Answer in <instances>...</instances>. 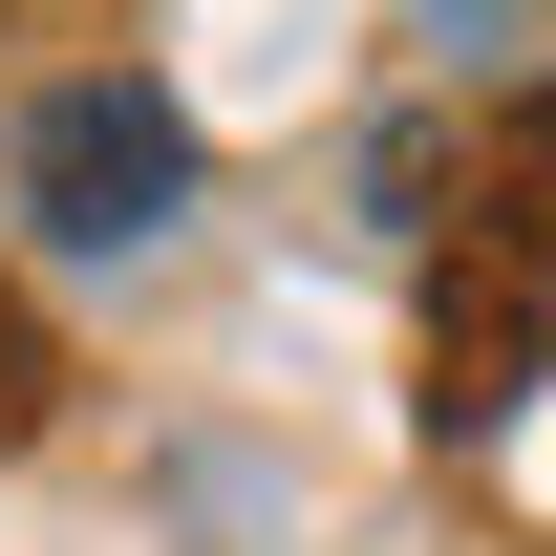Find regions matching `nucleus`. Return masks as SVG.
I'll list each match as a JSON object with an SVG mask.
<instances>
[{
  "instance_id": "nucleus-1",
  "label": "nucleus",
  "mask_w": 556,
  "mask_h": 556,
  "mask_svg": "<svg viewBox=\"0 0 556 556\" xmlns=\"http://www.w3.org/2000/svg\"><path fill=\"white\" fill-rule=\"evenodd\" d=\"M556 386V193H471L428 257V428H492Z\"/></svg>"
},
{
  "instance_id": "nucleus-2",
  "label": "nucleus",
  "mask_w": 556,
  "mask_h": 556,
  "mask_svg": "<svg viewBox=\"0 0 556 556\" xmlns=\"http://www.w3.org/2000/svg\"><path fill=\"white\" fill-rule=\"evenodd\" d=\"M172 193H193V129H172L150 86H65V108H22V214H43V236H150Z\"/></svg>"
},
{
  "instance_id": "nucleus-3",
  "label": "nucleus",
  "mask_w": 556,
  "mask_h": 556,
  "mask_svg": "<svg viewBox=\"0 0 556 556\" xmlns=\"http://www.w3.org/2000/svg\"><path fill=\"white\" fill-rule=\"evenodd\" d=\"M43 386H65V343H43V321H22V300H0V450H22V428H43Z\"/></svg>"
}]
</instances>
